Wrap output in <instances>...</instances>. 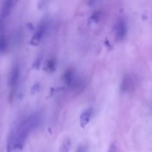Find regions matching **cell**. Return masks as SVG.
<instances>
[{
	"instance_id": "obj_1",
	"label": "cell",
	"mask_w": 152,
	"mask_h": 152,
	"mask_svg": "<svg viewBox=\"0 0 152 152\" xmlns=\"http://www.w3.org/2000/svg\"><path fill=\"white\" fill-rule=\"evenodd\" d=\"M39 113L30 114L10 130L7 140V152H19L23 149L30 134L39 125Z\"/></svg>"
},
{
	"instance_id": "obj_2",
	"label": "cell",
	"mask_w": 152,
	"mask_h": 152,
	"mask_svg": "<svg viewBox=\"0 0 152 152\" xmlns=\"http://www.w3.org/2000/svg\"><path fill=\"white\" fill-rule=\"evenodd\" d=\"M15 0H4L0 7V34L4 28V22L10 15Z\"/></svg>"
},
{
	"instance_id": "obj_3",
	"label": "cell",
	"mask_w": 152,
	"mask_h": 152,
	"mask_svg": "<svg viewBox=\"0 0 152 152\" xmlns=\"http://www.w3.org/2000/svg\"><path fill=\"white\" fill-rule=\"evenodd\" d=\"M48 28V23L46 21L45 22H42L41 24L39 25L38 28H37V31L34 34V37H32L31 40V44L32 45H38L41 42L42 39L44 37L45 34L46 32V30Z\"/></svg>"
},
{
	"instance_id": "obj_4",
	"label": "cell",
	"mask_w": 152,
	"mask_h": 152,
	"mask_svg": "<svg viewBox=\"0 0 152 152\" xmlns=\"http://www.w3.org/2000/svg\"><path fill=\"white\" fill-rule=\"evenodd\" d=\"M19 75H20L19 67L17 64H15L11 68L8 78L9 87L12 89V91H14V89L17 86L19 80Z\"/></svg>"
},
{
	"instance_id": "obj_5",
	"label": "cell",
	"mask_w": 152,
	"mask_h": 152,
	"mask_svg": "<svg viewBox=\"0 0 152 152\" xmlns=\"http://www.w3.org/2000/svg\"><path fill=\"white\" fill-rule=\"evenodd\" d=\"M116 37L119 41H122L127 35V25L123 19H118L115 26Z\"/></svg>"
},
{
	"instance_id": "obj_6",
	"label": "cell",
	"mask_w": 152,
	"mask_h": 152,
	"mask_svg": "<svg viewBox=\"0 0 152 152\" xmlns=\"http://www.w3.org/2000/svg\"><path fill=\"white\" fill-rule=\"evenodd\" d=\"M92 113H93V110L92 108H88V109L85 110L82 114L80 115V126L83 128H85L88 124L89 121H90L91 118Z\"/></svg>"
},
{
	"instance_id": "obj_7",
	"label": "cell",
	"mask_w": 152,
	"mask_h": 152,
	"mask_svg": "<svg viewBox=\"0 0 152 152\" xmlns=\"http://www.w3.org/2000/svg\"><path fill=\"white\" fill-rule=\"evenodd\" d=\"M64 80H65V83L68 85H71L73 83L74 80V71L71 69H68V71L65 72L64 74Z\"/></svg>"
},
{
	"instance_id": "obj_8",
	"label": "cell",
	"mask_w": 152,
	"mask_h": 152,
	"mask_svg": "<svg viewBox=\"0 0 152 152\" xmlns=\"http://www.w3.org/2000/svg\"><path fill=\"white\" fill-rule=\"evenodd\" d=\"M131 86H132V82H131L130 77L126 76V77L123 78V83H122V91L123 92H126L129 90Z\"/></svg>"
},
{
	"instance_id": "obj_9",
	"label": "cell",
	"mask_w": 152,
	"mask_h": 152,
	"mask_svg": "<svg viewBox=\"0 0 152 152\" xmlns=\"http://www.w3.org/2000/svg\"><path fill=\"white\" fill-rule=\"evenodd\" d=\"M71 142L70 139H66L63 141L59 148V152H68L71 148Z\"/></svg>"
},
{
	"instance_id": "obj_10",
	"label": "cell",
	"mask_w": 152,
	"mask_h": 152,
	"mask_svg": "<svg viewBox=\"0 0 152 152\" xmlns=\"http://www.w3.org/2000/svg\"><path fill=\"white\" fill-rule=\"evenodd\" d=\"M7 42L5 37L2 34H0V52H3L7 48Z\"/></svg>"
},
{
	"instance_id": "obj_11",
	"label": "cell",
	"mask_w": 152,
	"mask_h": 152,
	"mask_svg": "<svg viewBox=\"0 0 152 152\" xmlns=\"http://www.w3.org/2000/svg\"><path fill=\"white\" fill-rule=\"evenodd\" d=\"M48 70H50V71L55 69V62H53V60L49 61L48 64Z\"/></svg>"
},
{
	"instance_id": "obj_12",
	"label": "cell",
	"mask_w": 152,
	"mask_h": 152,
	"mask_svg": "<svg viewBox=\"0 0 152 152\" xmlns=\"http://www.w3.org/2000/svg\"><path fill=\"white\" fill-rule=\"evenodd\" d=\"M107 152H116L115 145H114V144H111V145H110L109 148H108V151Z\"/></svg>"
},
{
	"instance_id": "obj_13",
	"label": "cell",
	"mask_w": 152,
	"mask_h": 152,
	"mask_svg": "<svg viewBox=\"0 0 152 152\" xmlns=\"http://www.w3.org/2000/svg\"><path fill=\"white\" fill-rule=\"evenodd\" d=\"M77 152H86V148L83 146H80L78 149H77Z\"/></svg>"
}]
</instances>
